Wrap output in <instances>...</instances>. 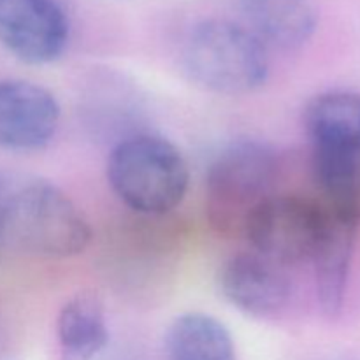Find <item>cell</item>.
Here are the masks:
<instances>
[{
	"label": "cell",
	"instance_id": "1",
	"mask_svg": "<svg viewBox=\"0 0 360 360\" xmlns=\"http://www.w3.org/2000/svg\"><path fill=\"white\" fill-rule=\"evenodd\" d=\"M91 229L74 200L46 179L7 172L2 243L46 259L83 253Z\"/></svg>",
	"mask_w": 360,
	"mask_h": 360
},
{
	"label": "cell",
	"instance_id": "2",
	"mask_svg": "<svg viewBox=\"0 0 360 360\" xmlns=\"http://www.w3.org/2000/svg\"><path fill=\"white\" fill-rule=\"evenodd\" d=\"M108 181L130 210L160 217L183 202L190 171L176 144L153 134H139L112 148L108 158Z\"/></svg>",
	"mask_w": 360,
	"mask_h": 360
},
{
	"label": "cell",
	"instance_id": "3",
	"mask_svg": "<svg viewBox=\"0 0 360 360\" xmlns=\"http://www.w3.org/2000/svg\"><path fill=\"white\" fill-rule=\"evenodd\" d=\"M183 65L193 83L220 95L252 94L269 76L262 42L246 27L227 20H206L192 28Z\"/></svg>",
	"mask_w": 360,
	"mask_h": 360
},
{
	"label": "cell",
	"instance_id": "4",
	"mask_svg": "<svg viewBox=\"0 0 360 360\" xmlns=\"http://www.w3.org/2000/svg\"><path fill=\"white\" fill-rule=\"evenodd\" d=\"M278 160L255 139L234 141L211 162L206 174V214L224 236L243 234L248 218L273 195Z\"/></svg>",
	"mask_w": 360,
	"mask_h": 360
},
{
	"label": "cell",
	"instance_id": "5",
	"mask_svg": "<svg viewBox=\"0 0 360 360\" xmlns=\"http://www.w3.org/2000/svg\"><path fill=\"white\" fill-rule=\"evenodd\" d=\"M327 217L323 200L273 193L253 211L243 234L259 255L280 266L311 262Z\"/></svg>",
	"mask_w": 360,
	"mask_h": 360
},
{
	"label": "cell",
	"instance_id": "6",
	"mask_svg": "<svg viewBox=\"0 0 360 360\" xmlns=\"http://www.w3.org/2000/svg\"><path fill=\"white\" fill-rule=\"evenodd\" d=\"M69 37V16L58 0H0V44L20 62H56Z\"/></svg>",
	"mask_w": 360,
	"mask_h": 360
},
{
	"label": "cell",
	"instance_id": "7",
	"mask_svg": "<svg viewBox=\"0 0 360 360\" xmlns=\"http://www.w3.org/2000/svg\"><path fill=\"white\" fill-rule=\"evenodd\" d=\"M58 101L48 88L25 79H0V148L41 150L60 125Z\"/></svg>",
	"mask_w": 360,
	"mask_h": 360
},
{
	"label": "cell",
	"instance_id": "8",
	"mask_svg": "<svg viewBox=\"0 0 360 360\" xmlns=\"http://www.w3.org/2000/svg\"><path fill=\"white\" fill-rule=\"evenodd\" d=\"M218 287L234 308L255 319L276 315L292 294L285 267L257 252L231 257L218 273Z\"/></svg>",
	"mask_w": 360,
	"mask_h": 360
},
{
	"label": "cell",
	"instance_id": "9",
	"mask_svg": "<svg viewBox=\"0 0 360 360\" xmlns=\"http://www.w3.org/2000/svg\"><path fill=\"white\" fill-rule=\"evenodd\" d=\"M359 218L329 206L326 229L313 253L316 297L323 315L338 316L347 297Z\"/></svg>",
	"mask_w": 360,
	"mask_h": 360
},
{
	"label": "cell",
	"instance_id": "10",
	"mask_svg": "<svg viewBox=\"0 0 360 360\" xmlns=\"http://www.w3.org/2000/svg\"><path fill=\"white\" fill-rule=\"evenodd\" d=\"M248 30L264 46L299 49L315 35L320 20L319 0H241Z\"/></svg>",
	"mask_w": 360,
	"mask_h": 360
},
{
	"label": "cell",
	"instance_id": "11",
	"mask_svg": "<svg viewBox=\"0 0 360 360\" xmlns=\"http://www.w3.org/2000/svg\"><path fill=\"white\" fill-rule=\"evenodd\" d=\"M304 127L315 153L360 155V91L316 95L304 109Z\"/></svg>",
	"mask_w": 360,
	"mask_h": 360
},
{
	"label": "cell",
	"instance_id": "12",
	"mask_svg": "<svg viewBox=\"0 0 360 360\" xmlns=\"http://www.w3.org/2000/svg\"><path fill=\"white\" fill-rule=\"evenodd\" d=\"M62 360H94L109 341L102 302L94 294H76L62 306L56 319Z\"/></svg>",
	"mask_w": 360,
	"mask_h": 360
},
{
	"label": "cell",
	"instance_id": "13",
	"mask_svg": "<svg viewBox=\"0 0 360 360\" xmlns=\"http://www.w3.org/2000/svg\"><path fill=\"white\" fill-rule=\"evenodd\" d=\"M169 360H236L232 334L224 323L206 313H185L165 333Z\"/></svg>",
	"mask_w": 360,
	"mask_h": 360
},
{
	"label": "cell",
	"instance_id": "14",
	"mask_svg": "<svg viewBox=\"0 0 360 360\" xmlns=\"http://www.w3.org/2000/svg\"><path fill=\"white\" fill-rule=\"evenodd\" d=\"M6 183H7V172L0 171V243H2V229H4V200H6Z\"/></svg>",
	"mask_w": 360,
	"mask_h": 360
}]
</instances>
